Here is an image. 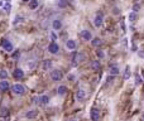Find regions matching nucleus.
<instances>
[{"label": "nucleus", "instance_id": "nucleus-1", "mask_svg": "<svg viewBox=\"0 0 144 121\" xmlns=\"http://www.w3.org/2000/svg\"><path fill=\"white\" fill-rule=\"evenodd\" d=\"M85 59H86L85 53H82V52H75V53L72 54V64H73V66H77V63L84 62Z\"/></svg>", "mask_w": 144, "mask_h": 121}, {"label": "nucleus", "instance_id": "nucleus-2", "mask_svg": "<svg viewBox=\"0 0 144 121\" xmlns=\"http://www.w3.org/2000/svg\"><path fill=\"white\" fill-rule=\"evenodd\" d=\"M11 91H13V93H15V95H18V96H22V95H24V93L27 92L25 87H24L23 85H20V83L13 85V86H11Z\"/></svg>", "mask_w": 144, "mask_h": 121}, {"label": "nucleus", "instance_id": "nucleus-3", "mask_svg": "<svg viewBox=\"0 0 144 121\" xmlns=\"http://www.w3.org/2000/svg\"><path fill=\"white\" fill-rule=\"evenodd\" d=\"M51 79L54 81V82H58V81L62 79V72L59 69H52L51 71Z\"/></svg>", "mask_w": 144, "mask_h": 121}, {"label": "nucleus", "instance_id": "nucleus-4", "mask_svg": "<svg viewBox=\"0 0 144 121\" xmlns=\"http://www.w3.org/2000/svg\"><path fill=\"white\" fill-rule=\"evenodd\" d=\"M102 23H104V16H102L101 13H97L95 15V18H94V25L96 28H100L102 25Z\"/></svg>", "mask_w": 144, "mask_h": 121}, {"label": "nucleus", "instance_id": "nucleus-5", "mask_svg": "<svg viewBox=\"0 0 144 121\" xmlns=\"http://www.w3.org/2000/svg\"><path fill=\"white\" fill-rule=\"evenodd\" d=\"M90 119L91 121H99L100 120V111L96 107H92L90 111Z\"/></svg>", "mask_w": 144, "mask_h": 121}, {"label": "nucleus", "instance_id": "nucleus-6", "mask_svg": "<svg viewBox=\"0 0 144 121\" xmlns=\"http://www.w3.org/2000/svg\"><path fill=\"white\" fill-rule=\"evenodd\" d=\"M48 52L52 53V54H57L59 52V46L56 43V42H51L48 44Z\"/></svg>", "mask_w": 144, "mask_h": 121}, {"label": "nucleus", "instance_id": "nucleus-7", "mask_svg": "<svg viewBox=\"0 0 144 121\" xmlns=\"http://www.w3.org/2000/svg\"><path fill=\"white\" fill-rule=\"evenodd\" d=\"M76 100L78 101V102H81V101H84L85 98H86V91L85 90H82V88H80V90H77V92H76Z\"/></svg>", "mask_w": 144, "mask_h": 121}, {"label": "nucleus", "instance_id": "nucleus-8", "mask_svg": "<svg viewBox=\"0 0 144 121\" xmlns=\"http://www.w3.org/2000/svg\"><path fill=\"white\" fill-rule=\"evenodd\" d=\"M1 47L6 52H13V44H11L10 40H8V39H4L3 42H1Z\"/></svg>", "mask_w": 144, "mask_h": 121}, {"label": "nucleus", "instance_id": "nucleus-9", "mask_svg": "<svg viewBox=\"0 0 144 121\" xmlns=\"http://www.w3.org/2000/svg\"><path fill=\"white\" fill-rule=\"evenodd\" d=\"M13 77L15 79H22L24 77V71L22 68H15L14 72H13Z\"/></svg>", "mask_w": 144, "mask_h": 121}, {"label": "nucleus", "instance_id": "nucleus-10", "mask_svg": "<svg viewBox=\"0 0 144 121\" xmlns=\"http://www.w3.org/2000/svg\"><path fill=\"white\" fill-rule=\"evenodd\" d=\"M80 35H81V38L84 39V40H91V39H92V34H91V33H90V30H87V29L81 30Z\"/></svg>", "mask_w": 144, "mask_h": 121}, {"label": "nucleus", "instance_id": "nucleus-11", "mask_svg": "<svg viewBox=\"0 0 144 121\" xmlns=\"http://www.w3.org/2000/svg\"><path fill=\"white\" fill-rule=\"evenodd\" d=\"M10 88V85H9V82L6 79H1L0 81V91L1 92H5V91H8Z\"/></svg>", "mask_w": 144, "mask_h": 121}, {"label": "nucleus", "instance_id": "nucleus-12", "mask_svg": "<svg viewBox=\"0 0 144 121\" xmlns=\"http://www.w3.org/2000/svg\"><path fill=\"white\" fill-rule=\"evenodd\" d=\"M66 47H67V49H70V51H73V49L77 47V43H76V40H73V39H68L67 42H66Z\"/></svg>", "mask_w": 144, "mask_h": 121}, {"label": "nucleus", "instance_id": "nucleus-13", "mask_svg": "<svg viewBox=\"0 0 144 121\" xmlns=\"http://www.w3.org/2000/svg\"><path fill=\"white\" fill-rule=\"evenodd\" d=\"M37 115H38V110L37 109H32V110H29L25 114V117L27 119H34V117H37Z\"/></svg>", "mask_w": 144, "mask_h": 121}, {"label": "nucleus", "instance_id": "nucleus-14", "mask_svg": "<svg viewBox=\"0 0 144 121\" xmlns=\"http://www.w3.org/2000/svg\"><path fill=\"white\" fill-rule=\"evenodd\" d=\"M52 27H53L54 30H59L61 28H62V22H61L59 19H54L52 22Z\"/></svg>", "mask_w": 144, "mask_h": 121}, {"label": "nucleus", "instance_id": "nucleus-15", "mask_svg": "<svg viewBox=\"0 0 144 121\" xmlns=\"http://www.w3.org/2000/svg\"><path fill=\"white\" fill-rule=\"evenodd\" d=\"M57 92H58L59 96H65V95L67 93V87H66L65 85H61V86L57 88Z\"/></svg>", "mask_w": 144, "mask_h": 121}, {"label": "nucleus", "instance_id": "nucleus-16", "mask_svg": "<svg viewBox=\"0 0 144 121\" xmlns=\"http://www.w3.org/2000/svg\"><path fill=\"white\" fill-rule=\"evenodd\" d=\"M109 73H110V76H118L120 73V71H119V68L116 66H111L110 69H109Z\"/></svg>", "mask_w": 144, "mask_h": 121}, {"label": "nucleus", "instance_id": "nucleus-17", "mask_svg": "<svg viewBox=\"0 0 144 121\" xmlns=\"http://www.w3.org/2000/svg\"><path fill=\"white\" fill-rule=\"evenodd\" d=\"M39 102L42 104V105H47V104L49 102V96H48V95L40 96V97H39Z\"/></svg>", "mask_w": 144, "mask_h": 121}, {"label": "nucleus", "instance_id": "nucleus-18", "mask_svg": "<svg viewBox=\"0 0 144 121\" xmlns=\"http://www.w3.org/2000/svg\"><path fill=\"white\" fill-rule=\"evenodd\" d=\"M67 5H68L67 0H58V1H57V6L59 9H65V8H67Z\"/></svg>", "mask_w": 144, "mask_h": 121}, {"label": "nucleus", "instance_id": "nucleus-19", "mask_svg": "<svg viewBox=\"0 0 144 121\" xmlns=\"http://www.w3.org/2000/svg\"><path fill=\"white\" fill-rule=\"evenodd\" d=\"M91 43H92L94 47H100V46L102 44V40L96 37V38H92V39H91Z\"/></svg>", "mask_w": 144, "mask_h": 121}, {"label": "nucleus", "instance_id": "nucleus-20", "mask_svg": "<svg viewBox=\"0 0 144 121\" xmlns=\"http://www.w3.org/2000/svg\"><path fill=\"white\" fill-rule=\"evenodd\" d=\"M38 5H39V1H38V0H30V1H29V9H32V10L37 9Z\"/></svg>", "mask_w": 144, "mask_h": 121}, {"label": "nucleus", "instance_id": "nucleus-21", "mask_svg": "<svg viewBox=\"0 0 144 121\" xmlns=\"http://www.w3.org/2000/svg\"><path fill=\"white\" fill-rule=\"evenodd\" d=\"M91 68H92L94 71H99V69L101 68L99 60H92V62H91Z\"/></svg>", "mask_w": 144, "mask_h": 121}, {"label": "nucleus", "instance_id": "nucleus-22", "mask_svg": "<svg viewBox=\"0 0 144 121\" xmlns=\"http://www.w3.org/2000/svg\"><path fill=\"white\" fill-rule=\"evenodd\" d=\"M51 67H52V60L51 59H46L43 62V68L44 69H49Z\"/></svg>", "mask_w": 144, "mask_h": 121}, {"label": "nucleus", "instance_id": "nucleus-23", "mask_svg": "<svg viewBox=\"0 0 144 121\" xmlns=\"http://www.w3.org/2000/svg\"><path fill=\"white\" fill-rule=\"evenodd\" d=\"M22 22H24V16H20V15H18V16L15 18V20L13 22V24L15 25V24H18V23H22Z\"/></svg>", "mask_w": 144, "mask_h": 121}, {"label": "nucleus", "instance_id": "nucleus-24", "mask_svg": "<svg viewBox=\"0 0 144 121\" xmlns=\"http://www.w3.org/2000/svg\"><path fill=\"white\" fill-rule=\"evenodd\" d=\"M8 115V109L6 107H0V117H3V116H6Z\"/></svg>", "mask_w": 144, "mask_h": 121}, {"label": "nucleus", "instance_id": "nucleus-25", "mask_svg": "<svg viewBox=\"0 0 144 121\" xmlns=\"http://www.w3.org/2000/svg\"><path fill=\"white\" fill-rule=\"evenodd\" d=\"M129 77H130V67L128 66L125 68V72H124V79H129Z\"/></svg>", "mask_w": 144, "mask_h": 121}, {"label": "nucleus", "instance_id": "nucleus-26", "mask_svg": "<svg viewBox=\"0 0 144 121\" xmlns=\"http://www.w3.org/2000/svg\"><path fill=\"white\" fill-rule=\"evenodd\" d=\"M0 78H1V79H6V78H8V72H6L5 69L0 71Z\"/></svg>", "mask_w": 144, "mask_h": 121}, {"label": "nucleus", "instance_id": "nucleus-27", "mask_svg": "<svg viewBox=\"0 0 144 121\" xmlns=\"http://www.w3.org/2000/svg\"><path fill=\"white\" fill-rule=\"evenodd\" d=\"M142 82H143V81H142L140 76H139V74H137V76H135V82H134V83H135V86H139Z\"/></svg>", "mask_w": 144, "mask_h": 121}, {"label": "nucleus", "instance_id": "nucleus-28", "mask_svg": "<svg viewBox=\"0 0 144 121\" xmlns=\"http://www.w3.org/2000/svg\"><path fill=\"white\" fill-rule=\"evenodd\" d=\"M135 19H137V13H134V11L130 13L129 14V20H130V22H134Z\"/></svg>", "mask_w": 144, "mask_h": 121}, {"label": "nucleus", "instance_id": "nucleus-29", "mask_svg": "<svg viewBox=\"0 0 144 121\" xmlns=\"http://www.w3.org/2000/svg\"><path fill=\"white\" fill-rule=\"evenodd\" d=\"M96 54H97V57H99V58H104V57H105V53H104V52H102L101 49H99V51H96Z\"/></svg>", "mask_w": 144, "mask_h": 121}, {"label": "nucleus", "instance_id": "nucleus-30", "mask_svg": "<svg viewBox=\"0 0 144 121\" xmlns=\"http://www.w3.org/2000/svg\"><path fill=\"white\" fill-rule=\"evenodd\" d=\"M11 57H13L14 59H18V58L20 57V52H19V51H15V52H13V54H11Z\"/></svg>", "mask_w": 144, "mask_h": 121}, {"label": "nucleus", "instance_id": "nucleus-31", "mask_svg": "<svg viewBox=\"0 0 144 121\" xmlns=\"http://www.w3.org/2000/svg\"><path fill=\"white\" fill-rule=\"evenodd\" d=\"M10 9H11V5H10L9 3H6V4L4 5V10H5L6 13H9V11H10Z\"/></svg>", "mask_w": 144, "mask_h": 121}, {"label": "nucleus", "instance_id": "nucleus-32", "mask_svg": "<svg viewBox=\"0 0 144 121\" xmlns=\"http://www.w3.org/2000/svg\"><path fill=\"white\" fill-rule=\"evenodd\" d=\"M139 9H140V4H134V5H133V11H134V13L139 11Z\"/></svg>", "mask_w": 144, "mask_h": 121}, {"label": "nucleus", "instance_id": "nucleus-33", "mask_svg": "<svg viewBox=\"0 0 144 121\" xmlns=\"http://www.w3.org/2000/svg\"><path fill=\"white\" fill-rule=\"evenodd\" d=\"M51 40H52V42H56V40H57V34L54 32L51 33Z\"/></svg>", "mask_w": 144, "mask_h": 121}, {"label": "nucleus", "instance_id": "nucleus-34", "mask_svg": "<svg viewBox=\"0 0 144 121\" xmlns=\"http://www.w3.org/2000/svg\"><path fill=\"white\" fill-rule=\"evenodd\" d=\"M113 14H116V15H118V14H120L119 9H118V8H114V9H113Z\"/></svg>", "mask_w": 144, "mask_h": 121}, {"label": "nucleus", "instance_id": "nucleus-35", "mask_svg": "<svg viewBox=\"0 0 144 121\" xmlns=\"http://www.w3.org/2000/svg\"><path fill=\"white\" fill-rule=\"evenodd\" d=\"M138 54H139V57L144 58V51H139V52H138Z\"/></svg>", "mask_w": 144, "mask_h": 121}, {"label": "nucleus", "instance_id": "nucleus-36", "mask_svg": "<svg viewBox=\"0 0 144 121\" xmlns=\"http://www.w3.org/2000/svg\"><path fill=\"white\" fill-rule=\"evenodd\" d=\"M68 79H70V81H73V79H75V76H73V74H68Z\"/></svg>", "mask_w": 144, "mask_h": 121}, {"label": "nucleus", "instance_id": "nucleus-37", "mask_svg": "<svg viewBox=\"0 0 144 121\" xmlns=\"http://www.w3.org/2000/svg\"><path fill=\"white\" fill-rule=\"evenodd\" d=\"M22 1H23V3H29L30 0H22Z\"/></svg>", "mask_w": 144, "mask_h": 121}, {"label": "nucleus", "instance_id": "nucleus-38", "mask_svg": "<svg viewBox=\"0 0 144 121\" xmlns=\"http://www.w3.org/2000/svg\"><path fill=\"white\" fill-rule=\"evenodd\" d=\"M68 121H77V120H76V119H70Z\"/></svg>", "mask_w": 144, "mask_h": 121}, {"label": "nucleus", "instance_id": "nucleus-39", "mask_svg": "<svg viewBox=\"0 0 144 121\" xmlns=\"http://www.w3.org/2000/svg\"><path fill=\"white\" fill-rule=\"evenodd\" d=\"M143 78H144V71H143Z\"/></svg>", "mask_w": 144, "mask_h": 121}, {"label": "nucleus", "instance_id": "nucleus-40", "mask_svg": "<svg viewBox=\"0 0 144 121\" xmlns=\"http://www.w3.org/2000/svg\"><path fill=\"white\" fill-rule=\"evenodd\" d=\"M143 120H144V114H143Z\"/></svg>", "mask_w": 144, "mask_h": 121}, {"label": "nucleus", "instance_id": "nucleus-41", "mask_svg": "<svg viewBox=\"0 0 144 121\" xmlns=\"http://www.w3.org/2000/svg\"><path fill=\"white\" fill-rule=\"evenodd\" d=\"M6 1H10V0H6Z\"/></svg>", "mask_w": 144, "mask_h": 121}]
</instances>
